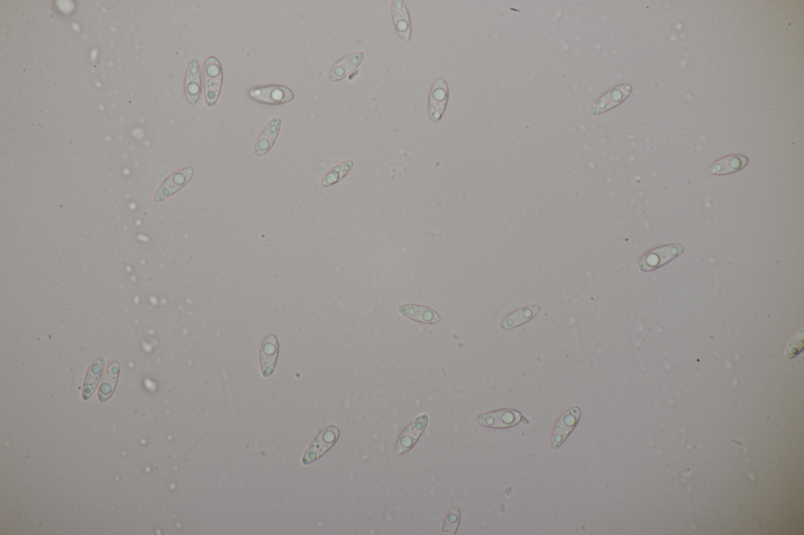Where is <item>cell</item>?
<instances>
[{"mask_svg":"<svg viewBox=\"0 0 804 535\" xmlns=\"http://www.w3.org/2000/svg\"><path fill=\"white\" fill-rule=\"evenodd\" d=\"M253 100L269 105L284 104L295 98L293 90L282 86H268L253 88L249 92Z\"/></svg>","mask_w":804,"mask_h":535,"instance_id":"cell-4","label":"cell"},{"mask_svg":"<svg viewBox=\"0 0 804 535\" xmlns=\"http://www.w3.org/2000/svg\"><path fill=\"white\" fill-rule=\"evenodd\" d=\"M363 59H364V55L361 52L354 53L345 57V59L337 62L331 70L329 80L335 82L345 78L359 66Z\"/></svg>","mask_w":804,"mask_h":535,"instance_id":"cell-18","label":"cell"},{"mask_svg":"<svg viewBox=\"0 0 804 535\" xmlns=\"http://www.w3.org/2000/svg\"><path fill=\"white\" fill-rule=\"evenodd\" d=\"M581 415V410L578 407H572L564 413L557 421L553 430L550 446L553 449L559 448L567 440L568 436L578 423Z\"/></svg>","mask_w":804,"mask_h":535,"instance_id":"cell-5","label":"cell"},{"mask_svg":"<svg viewBox=\"0 0 804 535\" xmlns=\"http://www.w3.org/2000/svg\"><path fill=\"white\" fill-rule=\"evenodd\" d=\"M748 163L749 158L744 155H733L717 160L710 166L709 171L713 176L729 175L742 171Z\"/></svg>","mask_w":804,"mask_h":535,"instance_id":"cell-15","label":"cell"},{"mask_svg":"<svg viewBox=\"0 0 804 535\" xmlns=\"http://www.w3.org/2000/svg\"><path fill=\"white\" fill-rule=\"evenodd\" d=\"M194 170L192 167L181 170L168 177L161 185L154 196L155 201H163L183 188L193 176Z\"/></svg>","mask_w":804,"mask_h":535,"instance_id":"cell-7","label":"cell"},{"mask_svg":"<svg viewBox=\"0 0 804 535\" xmlns=\"http://www.w3.org/2000/svg\"><path fill=\"white\" fill-rule=\"evenodd\" d=\"M803 349V329L797 331L794 336L791 339L790 343L787 347L786 357L789 359H793L798 356Z\"/></svg>","mask_w":804,"mask_h":535,"instance_id":"cell-23","label":"cell"},{"mask_svg":"<svg viewBox=\"0 0 804 535\" xmlns=\"http://www.w3.org/2000/svg\"><path fill=\"white\" fill-rule=\"evenodd\" d=\"M399 312L419 323L434 324L441 321V315L434 309L424 306L406 304L398 308Z\"/></svg>","mask_w":804,"mask_h":535,"instance_id":"cell-14","label":"cell"},{"mask_svg":"<svg viewBox=\"0 0 804 535\" xmlns=\"http://www.w3.org/2000/svg\"><path fill=\"white\" fill-rule=\"evenodd\" d=\"M448 99V85L444 79H438L432 87L429 99V115L433 122L442 118Z\"/></svg>","mask_w":804,"mask_h":535,"instance_id":"cell-9","label":"cell"},{"mask_svg":"<svg viewBox=\"0 0 804 535\" xmlns=\"http://www.w3.org/2000/svg\"><path fill=\"white\" fill-rule=\"evenodd\" d=\"M428 423V417L426 415H421L410 425L404 430L403 433L399 437L398 441L396 452L398 455H404L407 451L410 450L417 443L419 437L424 433Z\"/></svg>","mask_w":804,"mask_h":535,"instance_id":"cell-10","label":"cell"},{"mask_svg":"<svg viewBox=\"0 0 804 535\" xmlns=\"http://www.w3.org/2000/svg\"><path fill=\"white\" fill-rule=\"evenodd\" d=\"M278 352L279 343L276 335H268L263 341L261 351V369L263 377L269 378L273 373Z\"/></svg>","mask_w":804,"mask_h":535,"instance_id":"cell-11","label":"cell"},{"mask_svg":"<svg viewBox=\"0 0 804 535\" xmlns=\"http://www.w3.org/2000/svg\"><path fill=\"white\" fill-rule=\"evenodd\" d=\"M459 509L457 506H454L445 515L443 526V534H455L459 525Z\"/></svg>","mask_w":804,"mask_h":535,"instance_id":"cell-22","label":"cell"},{"mask_svg":"<svg viewBox=\"0 0 804 535\" xmlns=\"http://www.w3.org/2000/svg\"><path fill=\"white\" fill-rule=\"evenodd\" d=\"M281 126V119L275 118L264 127L261 134H259L255 145L254 152L256 156L261 157L270 152L275 143L279 132H280Z\"/></svg>","mask_w":804,"mask_h":535,"instance_id":"cell-13","label":"cell"},{"mask_svg":"<svg viewBox=\"0 0 804 535\" xmlns=\"http://www.w3.org/2000/svg\"><path fill=\"white\" fill-rule=\"evenodd\" d=\"M104 367H105V359H104L103 357L97 359L93 364L90 366L83 390V398L85 399V401L93 396L97 386H98L100 381Z\"/></svg>","mask_w":804,"mask_h":535,"instance_id":"cell-20","label":"cell"},{"mask_svg":"<svg viewBox=\"0 0 804 535\" xmlns=\"http://www.w3.org/2000/svg\"><path fill=\"white\" fill-rule=\"evenodd\" d=\"M201 90L200 64L196 59H193L188 64L185 80V94L191 106H195L198 102Z\"/></svg>","mask_w":804,"mask_h":535,"instance_id":"cell-12","label":"cell"},{"mask_svg":"<svg viewBox=\"0 0 804 535\" xmlns=\"http://www.w3.org/2000/svg\"><path fill=\"white\" fill-rule=\"evenodd\" d=\"M339 436L340 429L335 425H331V427L321 431L309 447L307 452L304 454L302 460L304 465H310V464L319 460L334 445Z\"/></svg>","mask_w":804,"mask_h":535,"instance_id":"cell-3","label":"cell"},{"mask_svg":"<svg viewBox=\"0 0 804 535\" xmlns=\"http://www.w3.org/2000/svg\"><path fill=\"white\" fill-rule=\"evenodd\" d=\"M353 164V161L346 160L345 162L335 166L326 173V176L322 180V185L324 186H330L340 182V180L347 176V173L352 170Z\"/></svg>","mask_w":804,"mask_h":535,"instance_id":"cell-21","label":"cell"},{"mask_svg":"<svg viewBox=\"0 0 804 535\" xmlns=\"http://www.w3.org/2000/svg\"><path fill=\"white\" fill-rule=\"evenodd\" d=\"M392 12L395 29L401 40L408 43L411 38L410 16L403 1L395 0L392 3Z\"/></svg>","mask_w":804,"mask_h":535,"instance_id":"cell-16","label":"cell"},{"mask_svg":"<svg viewBox=\"0 0 804 535\" xmlns=\"http://www.w3.org/2000/svg\"><path fill=\"white\" fill-rule=\"evenodd\" d=\"M684 251L683 245L671 244L648 251L641 257L639 267L643 272H650L666 265Z\"/></svg>","mask_w":804,"mask_h":535,"instance_id":"cell-2","label":"cell"},{"mask_svg":"<svg viewBox=\"0 0 804 535\" xmlns=\"http://www.w3.org/2000/svg\"><path fill=\"white\" fill-rule=\"evenodd\" d=\"M522 415L515 410H500L478 416L479 424L490 428H509L520 422Z\"/></svg>","mask_w":804,"mask_h":535,"instance_id":"cell-8","label":"cell"},{"mask_svg":"<svg viewBox=\"0 0 804 535\" xmlns=\"http://www.w3.org/2000/svg\"><path fill=\"white\" fill-rule=\"evenodd\" d=\"M632 87L630 85H622L609 90L594 103L590 108V113L593 115H598L611 110L623 102L631 94Z\"/></svg>","mask_w":804,"mask_h":535,"instance_id":"cell-6","label":"cell"},{"mask_svg":"<svg viewBox=\"0 0 804 535\" xmlns=\"http://www.w3.org/2000/svg\"><path fill=\"white\" fill-rule=\"evenodd\" d=\"M120 364L118 361H113L108 367L105 377L102 380L99 392L101 402H106L111 397L118 384Z\"/></svg>","mask_w":804,"mask_h":535,"instance_id":"cell-19","label":"cell"},{"mask_svg":"<svg viewBox=\"0 0 804 535\" xmlns=\"http://www.w3.org/2000/svg\"><path fill=\"white\" fill-rule=\"evenodd\" d=\"M540 309L541 306L539 304H532L518 308V311L511 313L503 320L501 324V330H511L512 328L527 323L536 317Z\"/></svg>","mask_w":804,"mask_h":535,"instance_id":"cell-17","label":"cell"},{"mask_svg":"<svg viewBox=\"0 0 804 535\" xmlns=\"http://www.w3.org/2000/svg\"><path fill=\"white\" fill-rule=\"evenodd\" d=\"M205 99L207 106H215L223 86V69L215 57H209L204 66Z\"/></svg>","mask_w":804,"mask_h":535,"instance_id":"cell-1","label":"cell"}]
</instances>
